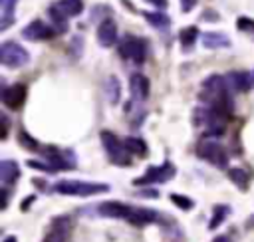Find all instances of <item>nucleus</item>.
Here are the masks:
<instances>
[{
	"mask_svg": "<svg viewBox=\"0 0 254 242\" xmlns=\"http://www.w3.org/2000/svg\"><path fill=\"white\" fill-rule=\"evenodd\" d=\"M200 99L206 101L208 107L224 113L226 117L232 113V95H230V87L226 83V79L222 75H210L202 81V93Z\"/></svg>",
	"mask_w": 254,
	"mask_h": 242,
	"instance_id": "obj_1",
	"label": "nucleus"
},
{
	"mask_svg": "<svg viewBox=\"0 0 254 242\" xmlns=\"http://www.w3.org/2000/svg\"><path fill=\"white\" fill-rule=\"evenodd\" d=\"M194 123L196 125H202L206 129V135L210 137H218L224 133V127H226V115L212 109V107H200L194 111Z\"/></svg>",
	"mask_w": 254,
	"mask_h": 242,
	"instance_id": "obj_2",
	"label": "nucleus"
},
{
	"mask_svg": "<svg viewBox=\"0 0 254 242\" xmlns=\"http://www.w3.org/2000/svg\"><path fill=\"white\" fill-rule=\"evenodd\" d=\"M54 188L60 194H67V196H91L109 190V186L103 182H87V181H60L56 182Z\"/></svg>",
	"mask_w": 254,
	"mask_h": 242,
	"instance_id": "obj_3",
	"label": "nucleus"
},
{
	"mask_svg": "<svg viewBox=\"0 0 254 242\" xmlns=\"http://www.w3.org/2000/svg\"><path fill=\"white\" fill-rule=\"evenodd\" d=\"M101 143L111 159V163L119 165V167H127L131 165V157H129V151L125 147V141H119V137L111 131H101Z\"/></svg>",
	"mask_w": 254,
	"mask_h": 242,
	"instance_id": "obj_4",
	"label": "nucleus"
},
{
	"mask_svg": "<svg viewBox=\"0 0 254 242\" xmlns=\"http://www.w3.org/2000/svg\"><path fill=\"white\" fill-rule=\"evenodd\" d=\"M196 155L204 161H208L210 165L218 167V169H224L228 165V155L226 151L222 149L220 143L212 141V139H202L198 145H196Z\"/></svg>",
	"mask_w": 254,
	"mask_h": 242,
	"instance_id": "obj_5",
	"label": "nucleus"
},
{
	"mask_svg": "<svg viewBox=\"0 0 254 242\" xmlns=\"http://www.w3.org/2000/svg\"><path fill=\"white\" fill-rule=\"evenodd\" d=\"M119 54L125 58V60H129V61H133V63H137V65H141L143 61H145V58H147V46H145V42L141 40V38H137V36H125L123 40H121V44H119Z\"/></svg>",
	"mask_w": 254,
	"mask_h": 242,
	"instance_id": "obj_6",
	"label": "nucleus"
},
{
	"mask_svg": "<svg viewBox=\"0 0 254 242\" xmlns=\"http://www.w3.org/2000/svg\"><path fill=\"white\" fill-rule=\"evenodd\" d=\"M30 60V54L26 52V48H22L16 42H4L0 46V61L6 67H22L26 65Z\"/></svg>",
	"mask_w": 254,
	"mask_h": 242,
	"instance_id": "obj_7",
	"label": "nucleus"
},
{
	"mask_svg": "<svg viewBox=\"0 0 254 242\" xmlns=\"http://www.w3.org/2000/svg\"><path fill=\"white\" fill-rule=\"evenodd\" d=\"M175 173H177V169L167 161V163H163V165H159V167H149L147 169V173L143 175V177H139V179H135L133 182L135 184H153V182H167V181H171L173 177H175Z\"/></svg>",
	"mask_w": 254,
	"mask_h": 242,
	"instance_id": "obj_8",
	"label": "nucleus"
},
{
	"mask_svg": "<svg viewBox=\"0 0 254 242\" xmlns=\"http://www.w3.org/2000/svg\"><path fill=\"white\" fill-rule=\"evenodd\" d=\"M230 91H248L254 87V71H228L224 75Z\"/></svg>",
	"mask_w": 254,
	"mask_h": 242,
	"instance_id": "obj_9",
	"label": "nucleus"
},
{
	"mask_svg": "<svg viewBox=\"0 0 254 242\" xmlns=\"http://www.w3.org/2000/svg\"><path fill=\"white\" fill-rule=\"evenodd\" d=\"M2 101L8 109H20L26 101V85L14 83L2 89Z\"/></svg>",
	"mask_w": 254,
	"mask_h": 242,
	"instance_id": "obj_10",
	"label": "nucleus"
},
{
	"mask_svg": "<svg viewBox=\"0 0 254 242\" xmlns=\"http://www.w3.org/2000/svg\"><path fill=\"white\" fill-rule=\"evenodd\" d=\"M69 230H71L69 218L67 216H60V218H56L52 222V228L46 234L44 242H69Z\"/></svg>",
	"mask_w": 254,
	"mask_h": 242,
	"instance_id": "obj_11",
	"label": "nucleus"
},
{
	"mask_svg": "<svg viewBox=\"0 0 254 242\" xmlns=\"http://www.w3.org/2000/svg\"><path fill=\"white\" fill-rule=\"evenodd\" d=\"M22 36L26 40H34V42H40V40H50L54 36V30L50 26H46L42 20H32L24 30H22Z\"/></svg>",
	"mask_w": 254,
	"mask_h": 242,
	"instance_id": "obj_12",
	"label": "nucleus"
},
{
	"mask_svg": "<svg viewBox=\"0 0 254 242\" xmlns=\"http://www.w3.org/2000/svg\"><path fill=\"white\" fill-rule=\"evenodd\" d=\"M97 42L103 48H111L117 42V26L111 18H105L97 26Z\"/></svg>",
	"mask_w": 254,
	"mask_h": 242,
	"instance_id": "obj_13",
	"label": "nucleus"
},
{
	"mask_svg": "<svg viewBox=\"0 0 254 242\" xmlns=\"http://www.w3.org/2000/svg\"><path fill=\"white\" fill-rule=\"evenodd\" d=\"M127 222H131L133 226H147L151 222L157 220V212L151 208H139V206H129V212L125 216Z\"/></svg>",
	"mask_w": 254,
	"mask_h": 242,
	"instance_id": "obj_14",
	"label": "nucleus"
},
{
	"mask_svg": "<svg viewBox=\"0 0 254 242\" xmlns=\"http://www.w3.org/2000/svg\"><path fill=\"white\" fill-rule=\"evenodd\" d=\"M129 89L135 103H141L149 97V79L143 73H133L129 79Z\"/></svg>",
	"mask_w": 254,
	"mask_h": 242,
	"instance_id": "obj_15",
	"label": "nucleus"
},
{
	"mask_svg": "<svg viewBox=\"0 0 254 242\" xmlns=\"http://www.w3.org/2000/svg\"><path fill=\"white\" fill-rule=\"evenodd\" d=\"M97 212L107 218H125L129 212V206L123 202H117V200H109V202H101L97 206Z\"/></svg>",
	"mask_w": 254,
	"mask_h": 242,
	"instance_id": "obj_16",
	"label": "nucleus"
},
{
	"mask_svg": "<svg viewBox=\"0 0 254 242\" xmlns=\"http://www.w3.org/2000/svg\"><path fill=\"white\" fill-rule=\"evenodd\" d=\"M18 177H20V169H18L16 161H10V159L0 161V181H2L4 188L10 186L12 182H16Z\"/></svg>",
	"mask_w": 254,
	"mask_h": 242,
	"instance_id": "obj_17",
	"label": "nucleus"
},
{
	"mask_svg": "<svg viewBox=\"0 0 254 242\" xmlns=\"http://www.w3.org/2000/svg\"><path fill=\"white\" fill-rule=\"evenodd\" d=\"M202 46L206 50H220V48H228L230 40L222 32H204L202 34Z\"/></svg>",
	"mask_w": 254,
	"mask_h": 242,
	"instance_id": "obj_18",
	"label": "nucleus"
},
{
	"mask_svg": "<svg viewBox=\"0 0 254 242\" xmlns=\"http://www.w3.org/2000/svg\"><path fill=\"white\" fill-rule=\"evenodd\" d=\"M46 161L52 167V171H62V169H73L75 163L73 161H65L64 153L58 149H48L46 151Z\"/></svg>",
	"mask_w": 254,
	"mask_h": 242,
	"instance_id": "obj_19",
	"label": "nucleus"
},
{
	"mask_svg": "<svg viewBox=\"0 0 254 242\" xmlns=\"http://www.w3.org/2000/svg\"><path fill=\"white\" fill-rule=\"evenodd\" d=\"M18 0H0V32L8 30L10 24L14 22V10H16Z\"/></svg>",
	"mask_w": 254,
	"mask_h": 242,
	"instance_id": "obj_20",
	"label": "nucleus"
},
{
	"mask_svg": "<svg viewBox=\"0 0 254 242\" xmlns=\"http://www.w3.org/2000/svg\"><path fill=\"white\" fill-rule=\"evenodd\" d=\"M196 38H198V28L196 26H187L179 32V42H181V50L187 54L192 50V46L196 44Z\"/></svg>",
	"mask_w": 254,
	"mask_h": 242,
	"instance_id": "obj_21",
	"label": "nucleus"
},
{
	"mask_svg": "<svg viewBox=\"0 0 254 242\" xmlns=\"http://www.w3.org/2000/svg\"><path fill=\"white\" fill-rule=\"evenodd\" d=\"M48 16H50V20L54 22V28H56V32H60V34H65L67 32V16L58 8V4H52L50 8H48Z\"/></svg>",
	"mask_w": 254,
	"mask_h": 242,
	"instance_id": "obj_22",
	"label": "nucleus"
},
{
	"mask_svg": "<svg viewBox=\"0 0 254 242\" xmlns=\"http://www.w3.org/2000/svg\"><path fill=\"white\" fill-rule=\"evenodd\" d=\"M143 18H145L155 30H161V32H165V30L171 26V18H169L167 14H163V12H143Z\"/></svg>",
	"mask_w": 254,
	"mask_h": 242,
	"instance_id": "obj_23",
	"label": "nucleus"
},
{
	"mask_svg": "<svg viewBox=\"0 0 254 242\" xmlns=\"http://www.w3.org/2000/svg\"><path fill=\"white\" fill-rule=\"evenodd\" d=\"M105 93H107V99L111 105L119 103V97H121V83L115 75H109L105 79Z\"/></svg>",
	"mask_w": 254,
	"mask_h": 242,
	"instance_id": "obj_24",
	"label": "nucleus"
},
{
	"mask_svg": "<svg viewBox=\"0 0 254 242\" xmlns=\"http://www.w3.org/2000/svg\"><path fill=\"white\" fill-rule=\"evenodd\" d=\"M58 8H60L67 18H73V16L81 14V10H83V0H60V2H58Z\"/></svg>",
	"mask_w": 254,
	"mask_h": 242,
	"instance_id": "obj_25",
	"label": "nucleus"
},
{
	"mask_svg": "<svg viewBox=\"0 0 254 242\" xmlns=\"http://www.w3.org/2000/svg\"><path fill=\"white\" fill-rule=\"evenodd\" d=\"M228 179H230L238 188H242V190L248 188V181H250V177H248V173H246L244 169H238V167L228 169Z\"/></svg>",
	"mask_w": 254,
	"mask_h": 242,
	"instance_id": "obj_26",
	"label": "nucleus"
},
{
	"mask_svg": "<svg viewBox=\"0 0 254 242\" xmlns=\"http://www.w3.org/2000/svg\"><path fill=\"white\" fill-rule=\"evenodd\" d=\"M125 147H127V151L133 153V155H139V157H145V155H147V145H145V141L139 139V137H127V139H125Z\"/></svg>",
	"mask_w": 254,
	"mask_h": 242,
	"instance_id": "obj_27",
	"label": "nucleus"
},
{
	"mask_svg": "<svg viewBox=\"0 0 254 242\" xmlns=\"http://www.w3.org/2000/svg\"><path fill=\"white\" fill-rule=\"evenodd\" d=\"M228 212H230V208H228L226 204H216L214 210H212V218H210V222H208V228H210V230L218 228V226L222 224V220L228 216Z\"/></svg>",
	"mask_w": 254,
	"mask_h": 242,
	"instance_id": "obj_28",
	"label": "nucleus"
},
{
	"mask_svg": "<svg viewBox=\"0 0 254 242\" xmlns=\"http://www.w3.org/2000/svg\"><path fill=\"white\" fill-rule=\"evenodd\" d=\"M171 202L175 204V206H179V208H183V210H190L192 208V200L189 198V196H185V194H171Z\"/></svg>",
	"mask_w": 254,
	"mask_h": 242,
	"instance_id": "obj_29",
	"label": "nucleus"
},
{
	"mask_svg": "<svg viewBox=\"0 0 254 242\" xmlns=\"http://www.w3.org/2000/svg\"><path fill=\"white\" fill-rule=\"evenodd\" d=\"M236 28H238L240 32H250V34H254V20L242 16V18L236 20Z\"/></svg>",
	"mask_w": 254,
	"mask_h": 242,
	"instance_id": "obj_30",
	"label": "nucleus"
},
{
	"mask_svg": "<svg viewBox=\"0 0 254 242\" xmlns=\"http://www.w3.org/2000/svg\"><path fill=\"white\" fill-rule=\"evenodd\" d=\"M20 143H22V147H26V149H30V151H38V143L26 133V131H20Z\"/></svg>",
	"mask_w": 254,
	"mask_h": 242,
	"instance_id": "obj_31",
	"label": "nucleus"
},
{
	"mask_svg": "<svg viewBox=\"0 0 254 242\" xmlns=\"http://www.w3.org/2000/svg\"><path fill=\"white\" fill-rule=\"evenodd\" d=\"M196 4V0H181V6H183V12H190V8Z\"/></svg>",
	"mask_w": 254,
	"mask_h": 242,
	"instance_id": "obj_32",
	"label": "nucleus"
},
{
	"mask_svg": "<svg viewBox=\"0 0 254 242\" xmlns=\"http://www.w3.org/2000/svg\"><path fill=\"white\" fill-rule=\"evenodd\" d=\"M2 117V139H6V135H8V117L6 115H0Z\"/></svg>",
	"mask_w": 254,
	"mask_h": 242,
	"instance_id": "obj_33",
	"label": "nucleus"
},
{
	"mask_svg": "<svg viewBox=\"0 0 254 242\" xmlns=\"http://www.w3.org/2000/svg\"><path fill=\"white\" fill-rule=\"evenodd\" d=\"M147 2H153L159 8H167V0H147Z\"/></svg>",
	"mask_w": 254,
	"mask_h": 242,
	"instance_id": "obj_34",
	"label": "nucleus"
},
{
	"mask_svg": "<svg viewBox=\"0 0 254 242\" xmlns=\"http://www.w3.org/2000/svg\"><path fill=\"white\" fill-rule=\"evenodd\" d=\"M30 202H34V196H28V198H26V200H24V202H22V210H26V208H28V204H30Z\"/></svg>",
	"mask_w": 254,
	"mask_h": 242,
	"instance_id": "obj_35",
	"label": "nucleus"
},
{
	"mask_svg": "<svg viewBox=\"0 0 254 242\" xmlns=\"http://www.w3.org/2000/svg\"><path fill=\"white\" fill-rule=\"evenodd\" d=\"M212 242H232V240H230L228 236H216V238H214Z\"/></svg>",
	"mask_w": 254,
	"mask_h": 242,
	"instance_id": "obj_36",
	"label": "nucleus"
},
{
	"mask_svg": "<svg viewBox=\"0 0 254 242\" xmlns=\"http://www.w3.org/2000/svg\"><path fill=\"white\" fill-rule=\"evenodd\" d=\"M4 242H16V236H6Z\"/></svg>",
	"mask_w": 254,
	"mask_h": 242,
	"instance_id": "obj_37",
	"label": "nucleus"
}]
</instances>
